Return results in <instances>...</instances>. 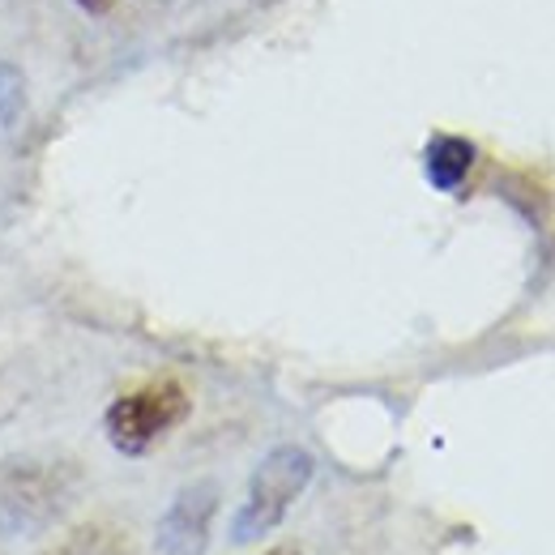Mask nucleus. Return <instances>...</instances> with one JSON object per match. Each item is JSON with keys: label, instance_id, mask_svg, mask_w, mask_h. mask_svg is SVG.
Returning a JSON list of instances; mask_svg holds the SVG:
<instances>
[{"label": "nucleus", "instance_id": "3", "mask_svg": "<svg viewBox=\"0 0 555 555\" xmlns=\"http://www.w3.org/2000/svg\"><path fill=\"white\" fill-rule=\"evenodd\" d=\"M189 411H193L189 389L171 376H158V380H145L138 389L120 393L103 415V431L116 453L145 457L154 444H163L189 418Z\"/></svg>", "mask_w": 555, "mask_h": 555}, {"label": "nucleus", "instance_id": "4", "mask_svg": "<svg viewBox=\"0 0 555 555\" xmlns=\"http://www.w3.org/2000/svg\"><path fill=\"white\" fill-rule=\"evenodd\" d=\"M214 517H218V483H189L163 513L158 521V552L163 555H202L214 534Z\"/></svg>", "mask_w": 555, "mask_h": 555}, {"label": "nucleus", "instance_id": "2", "mask_svg": "<svg viewBox=\"0 0 555 555\" xmlns=\"http://www.w3.org/2000/svg\"><path fill=\"white\" fill-rule=\"evenodd\" d=\"M312 475H317V462H312V453L304 444H278V449H270L257 462L253 479H248L244 504L235 508L231 539L235 543H257L270 530H278L282 517L291 513V504L308 491Z\"/></svg>", "mask_w": 555, "mask_h": 555}, {"label": "nucleus", "instance_id": "8", "mask_svg": "<svg viewBox=\"0 0 555 555\" xmlns=\"http://www.w3.org/2000/svg\"><path fill=\"white\" fill-rule=\"evenodd\" d=\"M261 555H295V547H270V552H261Z\"/></svg>", "mask_w": 555, "mask_h": 555}, {"label": "nucleus", "instance_id": "5", "mask_svg": "<svg viewBox=\"0 0 555 555\" xmlns=\"http://www.w3.org/2000/svg\"><path fill=\"white\" fill-rule=\"evenodd\" d=\"M479 163V150L470 138H457V133H436V138L423 145V176L436 193H457L470 171Z\"/></svg>", "mask_w": 555, "mask_h": 555}, {"label": "nucleus", "instance_id": "1", "mask_svg": "<svg viewBox=\"0 0 555 555\" xmlns=\"http://www.w3.org/2000/svg\"><path fill=\"white\" fill-rule=\"evenodd\" d=\"M77 466L65 457H4L0 462V534L39 539L77 500Z\"/></svg>", "mask_w": 555, "mask_h": 555}, {"label": "nucleus", "instance_id": "7", "mask_svg": "<svg viewBox=\"0 0 555 555\" xmlns=\"http://www.w3.org/2000/svg\"><path fill=\"white\" fill-rule=\"evenodd\" d=\"M81 13H90V17H103L107 9H112V0H73Z\"/></svg>", "mask_w": 555, "mask_h": 555}, {"label": "nucleus", "instance_id": "6", "mask_svg": "<svg viewBox=\"0 0 555 555\" xmlns=\"http://www.w3.org/2000/svg\"><path fill=\"white\" fill-rule=\"evenodd\" d=\"M22 112H26V77H22L17 65L0 61V125H4V129L17 125Z\"/></svg>", "mask_w": 555, "mask_h": 555}]
</instances>
